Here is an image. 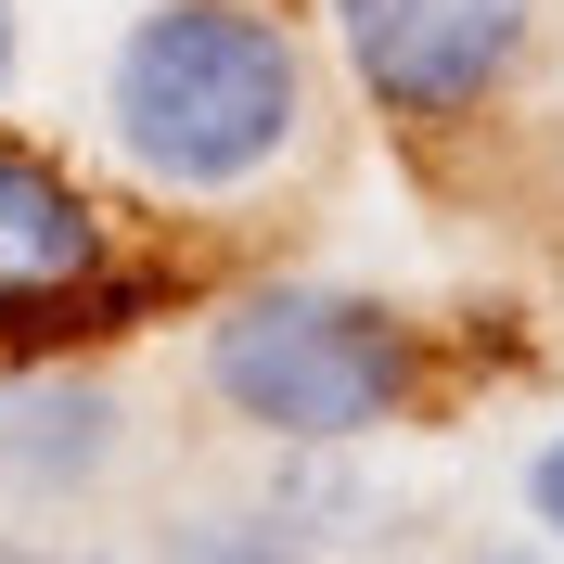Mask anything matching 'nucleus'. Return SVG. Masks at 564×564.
<instances>
[{
    "instance_id": "1",
    "label": "nucleus",
    "mask_w": 564,
    "mask_h": 564,
    "mask_svg": "<svg viewBox=\"0 0 564 564\" xmlns=\"http://www.w3.org/2000/svg\"><path fill=\"white\" fill-rule=\"evenodd\" d=\"M104 154L167 218H245L321 154V65L282 0H141L104 52Z\"/></svg>"
},
{
    "instance_id": "2",
    "label": "nucleus",
    "mask_w": 564,
    "mask_h": 564,
    "mask_svg": "<svg viewBox=\"0 0 564 564\" xmlns=\"http://www.w3.org/2000/svg\"><path fill=\"white\" fill-rule=\"evenodd\" d=\"M193 386L257 449H372V436H398V423H423L449 398V334L423 308H398V295L270 270V282L206 295Z\"/></svg>"
},
{
    "instance_id": "3",
    "label": "nucleus",
    "mask_w": 564,
    "mask_h": 564,
    "mask_svg": "<svg viewBox=\"0 0 564 564\" xmlns=\"http://www.w3.org/2000/svg\"><path fill=\"white\" fill-rule=\"evenodd\" d=\"M193 295H206V270L154 218H129L104 180H77L52 141L0 129V372L13 359H104Z\"/></svg>"
},
{
    "instance_id": "4",
    "label": "nucleus",
    "mask_w": 564,
    "mask_h": 564,
    "mask_svg": "<svg viewBox=\"0 0 564 564\" xmlns=\"http://www.w3.org/2000/svg\"><path fill=\"white\" fill-rule=\"evenodd\" d=\"M321 13H334L347 90L411 154H449V141L500 129L527 104L539 52H552V0H321Z\"/></svg>"
},
{
    "instance_id": "5",
    "label": "nucleus",
    "mask_w": 564,
    "mask_h": 564,
    "mask_svg": "<svg viewBox=\"0 0 564 564\" xmlns=\"http://www.w3.org/2000/svg\"><path fill=\"white\" fill-rule=\"evenodd\" d=\"M129 462V398L90 359H13L0 372V488L13 500H90Z\"/></svg>"
},
{
    "instance_id": "6",
    "label": "nucleus",
    "mask_w": 564,
    "mask_h": 564,
    "mask_svg": "<svg viewBox=\"0 0 564 564\" xmlns=\"http://www.w3.org/2000/svg\"><path fill=\"white\" fill-rule=\"evenodd\" d=\"M154 564H321V539L282 527L270 500H245V513H180V527L154 539Z\"/></svg>"
},
{
    "instance_id": "7",
    "label": "nucleus",
    "mask_w": 564,
    "mask_h": 564,
    "mask_svg": "<svg viewBox=\"0 0 564 564\" xmlns=\"http://www.w3.org/2000/svg\"><path fill=\"white\" fill-rule=\"evenodd\" d=\"M527 513H539V539L564 552V436H539V449H527Z\"/></svg>"
},
{
    "instance_id": "8",
    "label": "nucleus",
    "mask_w": 564,
    "mask_h": 564,
    "mask_svg": "<svg viewBox=\"0 0 564 564\" xmlns=\"http://www.w3.org/2000/svg\"><path fill=\"white\" fill-rule=\"evenodd\" d=\"M13 77H26V26H13V0H0V116H13Z\"/></svg>"
},
{
    "instance_id": "9",
    "label": "nucleus",
    "mask_w": 564,
    "mask_h": 564,
    "mask_svg": "<svg viewBox=\"0 0 564 564\" xmlns=\"http://www.w3.org/2000/svg\"><path fill=\"white\" fill-rule=\"evenodd\" d=\"M0 564H104V552H65V539H0Z\"/></svg>"
},
{
    "instance_id": "10",
    "label": "nucleus",
    "mask_w": 564,
    "mask_h": 564,
    "mask_svg": "<svg viewBox=\"0 0 564 564\" xmlns=\"http://www.w3.org/2000/svg\"><path fill=\"white\" fill-rule=\"evenodd\" d=\"M462 564H564V552H527V539H488V552H462Z\"/></svg>"
}]
</instances>
